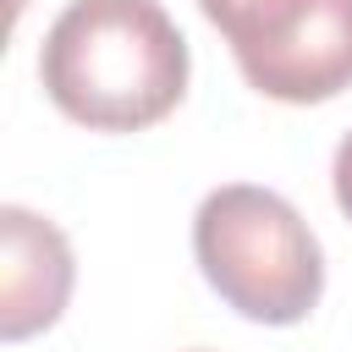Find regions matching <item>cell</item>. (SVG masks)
Here are the masks:
<instances>
[{"mask_svg":"<svg viewBox=\"0 0 352 352\" xmlns=\"http://www.w3.org/2000/svg\"><path fill=\"white\" fill-rule=\"evenodd\" d=\"M187 38L160 0H72L44 44L38 82L88 132H143L187 94Z\"/></svg>","mask_w":352,"mask_h":352,"instance_id":"6da1fadb","label":"cell"},{"mask_svg":"<svg viewBox=\"0 0 352 352\" xmlns=\"http://www.w3.org/2000/svg\"><path fill=\"white\" fill-rule=\"evenodd\" d=\"M204 280L253 324H297L324 292V253L308 220L270 187L226 182L192 214Z\"/></svg>","mask_w":352,"mask_h":352,"instance_id":"7a4b0ae2","label":"cell"},{"mask_svg":"<svg viewBox=\"0 0 352 352\" xmlns=\"http://www.w3.org/2000/svg\"><path fill=\"white\" fill-rule=\"evenodd\" d=\"M198 11L264 99L324 104L352 88V0H198Z\"/></svg>","mask_w":352,"mask_h":352,"instance_id":"3957f363","label":"cell"},{"mask_svg":"<svg viewBox=\"0 0 352 352\" xmlns=\"http://www.w3.org/2000/svg\"><path fill=\"white\" fill-rule=\"evenodd\" d=\"M77 264L55 220L6 204L0 209V336L28 341L50 330L72 297Z\"/></svg>","mask_w":352,"mask_h":352,"instance_id":"277c9868","label":"cell"},{"mask_svg":"<svg viewBox=\"0 0 352 352\" xmlns=\"http://www.w3.org/2000/svg\"><path fill=\"white\" fill-rule=\"evenodd\" d=\"M330 182H336V204H341V214L352 220V132H346V138H341V148H336Z\"/></svg>","mask_w":352,"mask_h":352,"instance_id":"5b68a950","label":"cell"}]
</instances>
